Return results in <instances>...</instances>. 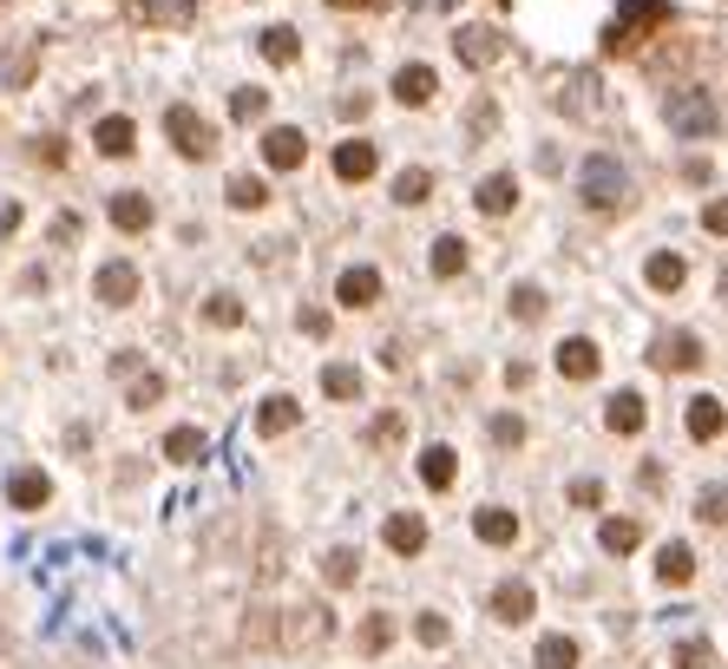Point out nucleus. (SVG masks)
Here are the masks:
<instances>
[{
	"mask_svg": "<svg viewBox=\"0 0 728 669\" xmlns=\"http://www.w3.org/2000/svg\"><path fill=\"white\" fill-rule=\"evenodd\" d=\"M434 92H439V73L434 67H421V60L394 73V99H401V105H434Z\"/></svg>",
	"mask_w": 728,
	"mask_h": 669,
	"instance_id": "14",
	"label": "nucleus"
},
{
	"mask_svg": "<svg viewBox=\"0 0 728 669\" xmlns=\"http://www.w3.org/2000/svg\"><path fill=\"white\" fill-rule=\"evenodd\" d=\"M722 302H728V270H722Z\"/></svg>",
	"mask_w": 728,
	"mask_h": 669,
	"instance_id": "51",
	"label": "nucleus"
},
{
	"mask_svg": "<svg viewBox=\"0 0 728 669\" xmlns=\"http://www.w3.org/2000/svg\"><path fill=\"white\" fill-rule=\"evenodd\" d=\"M427 263H434V276H459V270H466V243H459V236H439Z\"/></svg>",
	"mask_w": 728,
	"mask_h": 669,
	"instance_id": "36",
	"label": "nucleus"
},
{
	"mask_svg": "<svg viewBox=\"0 0 728 669\" xmlns=\"http://www.w3.org/2000/svg\"><path fill=\"white\" fill-rule=\"evenodd\" d=\"M20 230V204H0V236H13Z\"/></svg>",
	"mask_w": 728,
	"mask_h": 669,
	"instance_id": "49",
	"label": "nucleus"
},
{
	"mask_svg": "<svg viewBox=\"0 0 728 669\" xmlns=\"http://www.w3.org/2000/svg\"><path fill=\"white\" fill-rule=\"evenodd\" d=\"M656 20H669V7H663V0H630V7H624V20H610V27H604V47H610V53H624V47H630V33H637V27H656Z\"/></svg>",
	"mask_w": 728,
	"mask_h": 669,
	"instance_id": "7",
	"label": "nucleus"
},
{
	"mask_svg": "<svg viewBox=\"0 0 728 669\" xmlns=\"http://www.w3.org/2000/svg\"><path fill=\"white\" fill-rule=\"evenodd\" d=\"M493 440L499 446H525V420H518V414H499V420H493Z\"/></svg>",
	"mask_w": 728,
	"mask_h": 669,
	"instance_id": "45",
	"label": "nucleus"
},
{
	"mask_svg": "<svg viewBox=\"0 0 728 669\" xmlns=\"http://www.w3.org/2000/svg\"><path fill=\"white\" fill-rule=\"evenodd\" d=\"M151 217H158V211H151L145 191H119V197H112V223H119V230L139 236V230H151Z\"/></svg>",
	"mask_w": 728,
	"mask_h": 669,
	"instance_id": "25",
	"label": "nucleus"
},
{
	"mask_svg": "<svg viewBox=\"0 0 728 669\" xmlns=\"http://www.w3.org/2000/svg\"><path fill=\"white\" fill-rule=\"evenodd\" d=\"M414 637H421V643H427V650H439V643H446V637H453V624H446V617H439V610H427V617H421V624H414Z\"/></svg>",
	"mask_w": 728,
	"mask_h": 669,
	"instance_id": "40",
	"label": "nucleus"
},
{
	"mask_svg": "<svg viewBox=\"0 0 728 669\" xmlns=\"http://www.w3.org/2000/svg\"><path fill=\"white\" fill-rule=\"evenodd\" d=\"M139 290H145V283H139V270H132L125 256L99 263V276H92V296L105 302V308H132V302H139Z\"/></svg>",
	"mask_w": 728,
	"mask_h": 669,
	"instance_id": "5",
	"label": "nucleus"
},
{
	"mask_svg": "<svg viewBox=\"0 0 728 669\" xmlns=\"http://www.w3.org/2000/svg\"><path fill=\"white\" fill-rule=\"evenodd\" d=\"M644 420H650V401H644L637 387L610 394V407H604V427H610V434H644Z\"/></svg>",
	"mask_w": 728,
	"mask_h": 669,
	"instance_id": "11",
	"label": "nucleus"
},
{
	"mask_svg": "<svg viewBox=\"0 0 728 669\" xmlns=\"http://www.w3.org/2000/svg\"><path fill=\"white\" fill-rule=\"evenodd\" d=\"M387 643H394V624H387V617H367L362 624V650L374 657V650H387Z\"/></svg>",
	"mask_w": 728,
	"mask_h": 669,
	"instance_id": "41",
	"label": "nucleus"
},
{
	"mask_svg": "<svg viewBox=\"0 0 728 669\" xmlns=\"http://www.w3.org/2000/svg\"><path fill=\"white\" fill-rule=\"evenodd\" d=\"M578 191H584L590 211H617V204L630 197V171H624L610 151H590V158L578 164Z\"/></svg>",
	"mask_w": 728,
	"mask_h": 669,
	"instance_id": "1",
	"label": "nucleus"
},
{
	"mask_svg": "<svg viewBox=\"0 0 728 669\" xmlns=\"http://www.w3.org/2000/svg\"><path fill=\"white\" fill-rule=\"evenodd\" d=\"M532 610H538V597H532V585H518V578L493 591V617H499V624H525Z\"/></svg>",
	"mask_w": 728,
	"mask_h": 669,
	"instance_id": "22",
	"label": "nucleus"
},
{
	"mask_svg": "<svg viewBox=\"0 0 728 669\" xmlns=\"http://www.w3.org/2000/svg\"><path fill=\"white\" fill-rule=\"evenodd\" d=\"M696 506H702V525H722V519H728V493H722V486H709Z\"/></svg>",
	"mask_w": 728,
	"mask_h": 669,
	"instance_id": "44",
	"label": "nucleus"
},
{
	"mask_svg": "<svg viewBox=\"0 0 728 669\" xmlns=\"http://www.w3.org/2000/svg\"><path fill=\"white\" fill-rule=\"evenodd\" d=\"M164 401V374H139L132 381V407H158Z\"/></svg>",
	"mask_w": 728,
	"mask_h": 669,
	"instance_id": "42",
	"label": "nucleus"
},
{
	"mask_svg": "<svg viewBox=\"0 0 728 669\" xmlns=\"http://www.w3.org/2000/svg\"><path fill=\"white\" fill-rule=\"evenodd\" d=\"M164 139L178 145V158H211V151H218V125H211L198 105H171V112H164Z\"/></svg>",
	"mask_w": 728,
	"mask_h": 669,
	"instance_id": "3",
	"label": "nucleus"
},
{
	"mask_svg": "<svg viewBox=\"0 0 728 669\" xmlns=\"http://www.w3.org/2000/svg\"><path fill=\"white\" fill-rule=\"evenodd\" d=\"M295 420H302V407H295V394H270V401L256 407V434H263V440H276V434H290Z\"/></svg>",
	"mask_w": 728,
	"mask_h": 669,
	"instance_id": "19",
	"label": "nucleus"
},
{
	"mask_svg": "<svg viewBox=\"0 0 728 669\" xmlns=\"http://www.w3.org/2000/svg\"><path fill=\"white\" fill-rule=\"evenodd\" d=\"M532 663L538 669H578V643L552 630V637H538V657H532Z\"/></svg>",
	"mask_w": 728,
	"mask_h": 669,
	"instance_id": "32",
	"label": "nucleus"
},
{
	"mask_svg": "<svg viewBox=\"0 0 728 669\" xmlns=\"http://www.w3.org/2000/svg\"><path fill=\"white\" fill-rule=\"evenodd\" d=\"M644 283H650L656 296H676V290L689 283V263H683L676 250H656L650 263H644Z\"/></svg>",
	"mask_w": 728,
	"mask_h": 669,
	"instance_id": "16",
	"label": "nucleus"
},
{
	"mask_svg": "<svg viewBox=\"0 0 728 669\" xmlns=\"http://www.w3.org/2000/svg\"><path fill=\"white\" fill-rule=\"evenodd\" d=\"M328 7H355V13H367V7H381V0H328Z\"/></svg>",
	"mask_w": 728,
	"mask_h": 669,
	"instance_id": "50",
	"label": "nucleus"
},
{
	"mask_svg": "<svg viewBox=\"0 0 728 669\" xmlns=\"http://www.w3.org/2000/svg\"><path fill=\"white\" fill-rule=\"evenodd\" d=\"M322 394L328 401H362V368L355 362H328L322 368Z\"/></svg>",
	"mask_w": 728,
	"mask_h": 669,
	"instance_id": "29",
	"label": "nucleus"
},
{
	"mask_svg": "<svg viewBox=\"0 0 728 669\" xmlns=\"http://www.w3.org/2000/svg\"><path fill=\"white\" fill-rule=\"evenodd\" d=\"M381 171V151L367 145V139H348V145H335V178L342 184H367Z\"/></svg>",
	"mask_w": 728,
	"mask_h": 669,
	"instance_id": "12",
	"label": "nucleus"
},
{
	"mask_svg": "<svg viewBox=\"0 0 728 669\" xmlns=\"http://www.w3.org/2000/svg\"><path fill=\"white\" fill-rule=\"evenodd\" d=\"M335 302H342V308H374V302H381V270H374V263H355V270H342V283H335Z\"/></svg>",
	"mask_w": 728,
	"mask_h": 669,
	"instance_id": "9",
	"label": "nucleus"
},
{
	"mask_svg": "<svg viewBox=\"0 0 728 669\" xmlns=\"http://www.w3.org/2000/svg\"><path fill=\"white\" fill-rule=\"evenodd\" d=\"M650 362L663 374H683V368H702V335L696 328H663L650 342Z\"/></svg>",
	"mask_w": 728,
	"mask_h": 669,
	"instance_id": "4",
	"label": "nucleus"
},
{
	"mask_svg": "<svg viewBox=\"0 0 728 669\" xmlns=\"http://www.w3.org/2000/svg\"><path fill=\"white\" fill-rule=\"evenodd\" d=\"M656 578H663V585H689V578H696V551H689L683 538H669V545L656 551Z\"/></svg>",
	"mask_w": 728,
	"mask_h": 669,
	"instance_id": "23",
	"label": "nucleus"
},
{
	"mask_svg": "<svg viewBox=\"0 0 728 669\" xmlns=\"http://www.w3.org/2000/svg\"><path fill=\"white\" fill-rule=\"evenodd\" d=\"M92 145L105 151V158H132V151H139V125H132L125 112H112V119H99V132H92Z\"/></svg>",
	"mask_w": 728,
	"mask_h": 669,
	"instance_id": "17",
	"label": "nucleus"
},
{
	"mask_svg": "<svg viewBox=\"0 0 728 669\" xmlns=\"http://www.w3.org/2000/svg\"><path fill=\"white\" fill-rule=\"evenodd\" d=\"M230 112L250 125V119H263L270 112V92H256V85H236V99H230Z\"/></svg>",
	"mask_w": 728,
	"mask_h": 669,
	"instance_id": "38",
	"label": "nucleus"
},
{
	"mask_svg": "<svg viewBox=\"0 0 728 669\" xmlns=\"http://www.w3.org/2000/svg\"><path fill=\"white\" fill-rule=\"evenodd\" d=\"M473 204H479V217H506L512 204H518V178H506V171H493V178H479V191H473Z\"/></svg>",
	"mask_w": 728,
	"mask_h": 669,
	"instance_id": "15",
	"label": "nucleus"
},
{
	"mask_svg": "<svg viewBox=\"0 0 728 669\" xmlns=\"http://www.w3.org/2000/svg\"><path fill=\"white\" fill-rule=\"evenodd\" d=\"M421 545H427V519H421V513H394V519H387V551L414 558Z\"/></svg>",
	"mask_w": 728,
	"mask_h": 669,
	"instance_id": "24",
	"label": "nucleus"
},
{
	"mask_svg": "<svg viewBox=\"0 0 728 669\" xmlns=\"http://www.w3.org/2000/svg\"><path fill=\"white\" fill-rule=\"evenodd\" d=\"M683 427H689V440H722V427H728L722 401H716V394H696V401L683 407Z\"/></svg>",
	"mask_w": 728,
	"mask_h": 669,
	"instance_id": "13",
	"label": "nucleus"
},
{
	"mask_svg": "<svg viewBox=\"0 0 728 669\" xmlns=\"http://www.w3.org/2000/svg\"><path fill=\"white\" fill-rule=\"evenodd\" d=\"M499 53H506V33H499V27H459V60H466L473 73L493 67Z\"/></svg>",
	"mask_w": 728,
	"mask_h": 669,
	"instance_id": "10",
	"label": "nucleus"
},
{
	"mask_svg": "<svg viewBox=\"0 0 728 669\" xmlns=\"http://www.w3.org/2000/svg\"><path fill=\"white\" fill-rule=\"evenodd\" d=\"M322 578H328L335 591H348V585L362 578V551H355V545H335V551L322 558Z\"/></svg>",
	"mask_w": 728,
	"mask_h": 669,
	"instance_id": "28",
	"label": "nucleus"
},
{
	"mask_svg": "<svg viewBox=\"0 0 728 669\" xmlns=\"http://www.w3.org/2000/svg\"><path fill=\"white\" fill-rule=\"evenodd\" d=\"M597 368H604V355H597L590 335H572V342L558 348V374H565V381H590Z\"/></svg>",
	"mask_w": 728,
	"mask_h": 669,
	"instance_id": "18",
	"label": "nucleus"
},
{
	"mask_svg": "<svg viewBox=\"0 0 728 669\" xmlns=\"http://www.w3.org/2000/svg\"><path fill=\"white\" fill-rule=\"evenodd\" d=\"M597 538H604V551H617V558H624V551H637V545H644V525H637V519H604Z\"/></svg>",
	"mask_w": 728,
	"mask_h": 669,
	"instance_id": "33",
	"label": "nucleus"
},
{
	"mask_svg": "<svg viewBox=\"0 0 728 669\" xmlns=\"http://www.w3.org/2000/svg\"><path fill=\"white\" fill-rule=\"evenodd\" d=\"M204 322H211V328H236V322H243V302L218 290V296L204 302Z\"/></svg>",
	"mask_w": 728,
	"mask_h": 669,
	"instance_id": "37",
	"label": "nucleus"
},
{
	"mask_svg": "<svg viewBox=\"0 0 728 669\" xmlns=\"http://www.w3.org/2000/svg\"><path fill=\"white\" fill-rule=\"evenodd\" d=\"M367 105H374V99H367V92H342V119H362Z\"/></svg>",
	"mask_w": 728,
	"mask_h": 669,
	"instance_id": "47",
	"label": "nucleus"
},
{
	"mask_svg": "<svg viewBox=\"0 0 728 669\" xmlns=\"http://www.w3.org/2000/svg\"><path fill=\"white\" fill-rule=\"evenodd\" d=\"M204 434H198V427H171V434H164V459H171V466H198V459H204Z\"/></svg>",
	"mask_w": 728,
	"mask_h": 669,
	"instance_id": "30",
	"label": "nucleus"
},
{
	"mask_svg": "<svg viewBox=\"0 0 728 669\" xmlns=\"http://www.w3.org/2000/svg\"><path fill=\"white\" fill-rule=\"evenodd\" d=\"M439 7H459V0H439Z\"/></svg>",
	"mask_w": 728,
	"mask_h": 669,
	"instance_id": "52",
	"label": "nucleus"
},
{
	"mask_svg": "<svg viewBox=\"0 0 728 669\" xmlns=\"http://www.w3.org/2000/svg\"><path fill=\"white\" fill-rule=\"evenodd\" d=\"M132 13H139L145 27H191L198 0H132Z\"/></svg>",
	"mask_w": 728,
	"mask_h": 669,
	"instance_id": "21",
	"label": "nucleus"
},
{
	"mask_svg": "<svg viewBox=\"0 0 728 669\" xmlns=\"http://www.w3.org/2000/svg\"><path fill=\"white\" fill-rule=\"evenodd\" d=\"M302 158H309V139H302L295 125H270V132H263V164H270V171H295Z\"/></svg>",
	"mask_w": 728,
	"mask_h": 669,
	"instance_id": "8",
	"label": "nucleus"
},
{
	"mask_svg": "<svg viewBox=\"0 0 728 669\" xmlns=\"http://www.w3.org/2000/svg\"><path fill=\"white\" fill-rule=\"evenodd\" d=\"M427 191H434V171H427V164H407V171L394 178V204H427Z\"/></svg>",
	"mask_w": 728,
	"mask_h": 669,
	"instance_id": "31",
	"label": "nucleus"
},
{
	"mask_svg": "<svg viewBox=\"0 0 728 669\" xmlns=\"http://www.w3.org/2000/svg\"><path fill=\"white\" fill-rule=\"evenodd\" d=\"M676 669H716V650L709 643H676Z\"/></svg>",
	"mask_w": 728,
	"mask_h": 669,
	"instance_id": "43",
	"label": "nucleus"
},
{
	"mask_svg": "<svg viewBox=\"0 0 728 669\" xmlns=\"http://www.w3.org/2000/svg\"><path fill=\"white\" fill-rule=\"evenodd\" d=\"M256 53H263L270 67H295V60H302V33H295V27H263V33H256Z\"/></svg>",
	"mask_w": 728,
	"mask_h": 669,
	"instance_id": "20",
	"label": "nucleus"
},
{
	"mask_svg": "<svg viewBox=\"0 0 728 669\" xmlns=\"http://www.w3.org/2000/svg\"><path fill=\"white\" fill-rule=\"evenodd\" d=\"M663 119H669V132H676V139H709V132L722 125L716 99H709V92H696V85H676V92L663 99Z\"/></svg>",
	"mask_w": 728,
	"mask_h": 669,
	"instance_id": "2",
	"label": "nucleus"
},
{
	"mask_svg": "<svg viewBox=\"0 0 728 669\" xmlns=\"http://www.w3.org/2000/svg\"><path fill=\"white\" fill-rule=\"evenodd\" d=\"M302 335H328V315L322 308H302Z\"/></svg>",
	"mask_w": 728,
	"mask_h": 669,
	"instance_id": "48",
	"label": "nucleus"
},
{
	"mask_svg": "<svg viewBox=\"0 0 728 669\" xmlns=\"http://www.w3.org/2000/svg\"><path fill=\"white\" fill-rule=\"evenodd\" d=\"M702 230H709V236H728V197L702 204Z\"/></svg>",
	"mask_w": 728,
	"mask_h": 669,
	"instance_id": "46",
	"label": "nucleus"
},
{
	"mask_svg": "<svg viewBox=\"0 0 728 669\" xmlns=\"http://www.w3.org/2000/svg\"><path fill=\"white\" fill-rule=\"evenodd\" d=\"M473 531H479L486 545H512V538H518V519H512L506 506H479V513H473Z\"/></svg>",
	"mask_w": 728,
	"mask_h": 669,
	"instance_id": "27",
	"label": "nucleus"
},
{
	"mask_svg": "<svg viewBox=\"0 0 728 669\" xmlns=\"http://www.w3.org/2000/svg\"><path fill=\"white\" fill-rule=\"evenodd\" d=\"M230 204H236V211H263V204H270V184L250 178V171H236V178H230Z\"/></svg>",
	"mask_w": 728,
	"mask_h": 669,
	"instance_id": "34",
	"label": "nucleus"
},
{
	"mask_svg": "<svg viewBox=\"0 0 728 669\" xmlns=\"http://www.w3.org/2000/svg\"><path fill=\"white\" fill-rule=\"evenodd\" d=\"M545 308H552V296H545L538 283H518V290H512V322H538Z\"/></svg>",
	"mask_w": 728,
	"mask_h": 669,
	"instance_id": "35",
	"label": "nucleus"
},
{
	"mask_svg": "<svg viewBox=\"0 0 728 669\" xmlns=\"http://www.w3.org/2000/svg\"><path fill=\"white\" fill-rule=\"evenodd\" d=\"M565 499L584 506V513H597V506H604V479H572V486H565Z\"/></svg>",
	"mask_w": 728,
	"mask_h": 669,
	"instance_id": "39",
	"label": "nucleus"
},
{
	"mask_svg": "<svg viewBox=\"0 0 728 669\" xmlns=\"http://www.w3.org/2000/svg\"><path fill=\"white\" fill-rule=\"evenodd\" d=\"M47 499H53V479H47L40 466H13V473H7V506H13V513H40Z\"/></svg>",
	"mask_w": 728,
	"mask_h": 669,
	"instance_id": "6",
	"label": "nucleus"
},
{
	"mask_svg": "<svg viewBox=\"0 0 728 669\" xmlns=\"http://www.w3.org/2000/svg\"><path fill=\"white\" fill-rule=\"evenodd\" d=\"M421 479H427L434 493H446V486L459 479V453H453V446H427V453H421Z\"/></svg>",
	"mask_w": 728,
	"mask_h": 669,
	"instance_id": "26",
	"label": "nucleus"
}]
</instances>
